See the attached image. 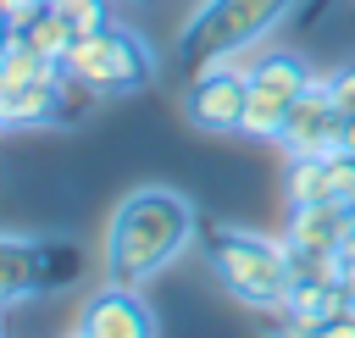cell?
Wrapping results in <instances>:
<instances>
[{
  "mask_svg": "<svg viewBox=\"0 0 355 338\" xmlns=\"http://www.w3.org/2000/svg\"><path fill=\"white\" fill-rule=\"evenodd\" d=\"M189 238H194L189 194H178V188H133L105 222V244H100L105 277L144 288L150 277H161L189 249Z\"/></svg>",
  "mask_w": 355,
  "mask_h": 338,
  "instance_id": "obj_1",
  "label": "cell"
},
{
  "mask_svg": "<svg viewBox=\"0 0 355 338\" xmlns=\"http://www.w3.org/2000/svg\"><path fill=\"white\" fill-rule=\"evenodd\" d=\"M211 272H216V283L239 305L283 310V294L294 283L288 238H261V233H244V227H216L211 233Z\"/></svg>",
  "mask_w": 355,
  "mask_h": 338,
  "instance_id": "obj_2",
  "label": "cell"
},
{
  "mask_svg": "<svg viewBox=\"0 0 355 338\" xmlns=\"http://www.w3.org/2000/svg\"><path fill=\"white\" fill-rule=\"evenodd\" d=\"M300 0H205L189 28H183V55L194 66L205 61H233L250 44H261L266 33H277V22L294 11Z\"/></svg>",
  "mask_w": 355,
  "mask_h": 338,
  "instance_id": "obj_3",
  "label": "cell"
},
{
  "mask_svg": "<svg viewBox=\"0 0 355 338\" xmlns=\"http://www.w3.org/2000/svg\"><path fill=\"white\" fill-rule=\"evenodd\" d=\"M61 66L72 78H83L89 89H100V94H133V89L155 83V50L139 33L116 28V22L100 28V33H78V44L67 50Z\"/></svg>",
  "mask_w": 355,
  "mask_h": 338,
  "instance_id": "obj_4",
  "label": "cell"
},
{
  "mask_svg": "<svg viewBox=\"0 0 355 338\" xmlns=\"http://www.w3.org/2000/svg\"><path fill=\"white\" fill-rule=\"evenodd\" d=\"M78 277V249L72 244H55V238H22V233H6L0 238V305L17 310L28 294H44V288H61Z\"/></svg>",
  "mask_w": 355,
  "mask_h": 338,
  "instance_id": "obj_5",
  "label": "cell"
},
{
  "mask_svg": "<svg viewBox=\"0 0 355 338\" xmlns=\"http://www.w3.org/2000/svg\"><path fill=\"white\" fill-rule=\"evenodd\" d=\"M244 100H250V72H239L233 61H205L183 94V116L200 133H239Z\"/></svg>",
  "mask_w": 355,
  "mask_h": 338,
  "instance_id": "obj_6",
  "label": "cell"
},
{
  "mask_svg": "<svg viewBox=\"0 0 355 338\" xmlns=\"http://www.w3.org/2000/svg\"><path fill=\"white\" fill-rule=\"evenodd\" d=\"M338 139H344V111L333 105L327 78H311L305 94H294L277 144H283V155H333Z\"/></svg>",
  "mask_w": 355,
  "mask_h": 338,
  "instance_id": "obj_7",
  "label": "cell"
},
{
  "mask_svg": "<svg viewBox=\"0 0 355 338\" xmlns=\"http://www.w3.org/2000/svg\"><path fill=\"white\" fill-rule=\"evenodd\" d=\"M72 327L83 338H155L161 332V316L150 310V299L133 283H105L100 294L83 299V310H78Z\"/></svg>",
  "mask_w": 355,
  "mask_h": 338,
  "instance_id": "obj_8",
  "label": "cell"
},
{
  "mask_svg": "<svg viewBox=\"0 0 355 338\" xmlns=\"http://www.w3.org/2000/svg\"><path fill=\"white\" fill-rule=\"evenodd\" d=\"M0 122L6 127H55V122H67V72L22 83V89H0Z\"/></svg>",
  "mask_w": 355,
  "mask_h": 338,
  "instance_id": "obj_9",
  "label": "cell"
},
{
  "mask_svg": "<svg viewBox=\"0 0 355 338\" xmlns=\"http://www.w3.org/2000/svg\"><path fill=\"white\" fill-rule=\"evenodd\" d=\"M344 216H349V205H338V199L288 205L283 238H288L294 249H338V244H344Z\"/></svg>",
  "mask_w": 355,
  "mask_h": 338,
  "instance_id": "obj_10",
  "label": "cell"
},
{
  "mask_svg": "<svg viewBox=\"0 0 355 338\" xmlns=\"http://www.w3.org/2000/svg\"><path fill=\"white\" fill-rule=\"evenodd\" d=\"M283 194H288V205H316V199H333V155H288Z\"/></svg>",
  "mask_w": 355,
  "mask_h": 338,
  "instance_id": "obj_11",
  "label": "cell"
},
{
  "mask_svg": "<svg viewBox=\"0 0 355 338\" xmlns=\"http://www.w3.org/2000/svg\"><path fill=\"white\" fill-rule=\"evenodd\" d=\"M61 72V61H50V55H39L22 33H11L6 39V50H0V89H22V83H39V78H55Z\"/></svg>",
  "mask_w": 355,
  "mask_h": 338,
  "instance_id": "obj_12",
  "label": "cell"
},
{
  "mask_svg": "<svg viewBox=\"0 0 355 338\" xmlns=\"http://www.w3.org/2000/svg\"><path fill=\"white\" fill-rule=\"evenodd\" d=\"M250 83H261V89H272V94H305V83H311V66L294 55V50H272V55H261L255 66H250Z\"/></svg>",
  "mask_w": 355,
  "mask_h": 338,
  "instance_id": "obj_13",
  "label": "cell"
},
{
  "mask_svg": "<svg viewBox=\"0 0 355 338\" xmlns=\"http://www.w3.org/2000/svg\"><path fill=\"white\" fill-rule=\"evenodd\" d=\"M288 105H294L288 94H272V89L250 83V100H244V122H239V133H244V139H272V144H277Z\"/></svg>",
  "mask_w": 355,
  "mask_h": 338,
  "instance_id": "obj_14",
  "label": "cell"
},
{
  "mask_svg": "<svg viewBox=\"0 0 355 338\" xmlns=\"http://www.w3.org/2000/svg\"><path fill=\"white\" fill-rule=\"evenodd\" d=\"M22 39L39 50V55H50V61H67V50L78 44V28H72V17L67 11H55V6H44L28 28H22Z\"/></svg>",
  "mask_w": 355,
  "mask_h": 338,
  "instance_id": "obj_15",
  "label": "cell"
},
{
  "mask_svg": "<svg viewBox=\"0 0 355 338\" xmlns=\"http://www.w3.org/2000/svg\"><path fill=\"white\" fill-rule=\"evenodd\" d=\"M67 17L78 33H100V28H111V0H72Z\"/></svg>",
  "mask_w": 355,
  "mask_h": 338,
  "instance_id": "obj_16",
  "label": "cell"
},
{
  "mask_svg": "<svg viewBox=\"0 0 355 338\" xmlns=\"http://www.w3.org/2000/svg\"><path fill=\"white\" fill-rule=\"evenodd\" d=\"M327 89H333V105L344 111V122H355V61L338 66V72L327 78Z\"/></svg>",
  "mask_w": 355,
  "mask_h": 338,
  "instance_id": "obj_17",
  "label": "cell"
},
{
  "mask_svg": "<svg viewBox=\"0 0 355 338\" xmlns=\"http://www.w3.org/2000/svg\"><path fill=\"white\" fill-rule=\"evenodd\" d=\"M338 249H344V255H355V211L344 216V244H338Z\"/></svg>",
  "mask_w": 355,
  "mask_h": 338,
  "instance_id": "obj_18",
  "label": "cell"
},
{
  "mask_svg": "<svg viewBox=\"0 0 355 338\" xmlns=\"http://www.w3.org/2000/svg\"><path fill=\"white\" fill-rule=\"evenodd\" d=\"M338 150H344V155H355V122H344V139H338Z\"/></svg>",
  "mask_w": 355,
  "mask_h": 338,
  "instance_id": "obj_19",
  "label": "cell"
},
{
  "mask_svg": "<svg viewBox=\"0 0 355 338\" xmlns=\"http://www.w3.org/2000/svg\"><path fill=\"white\" fill-rule=\"evenodd\" d=\"M44 6H55V11H67V6H72V0H44Z\"/></svg>",
  "mask_w": 355,
  "mask_h": 338,
  "instance_id": "obj_20",
  "label": "cell"
}]
</instances>
